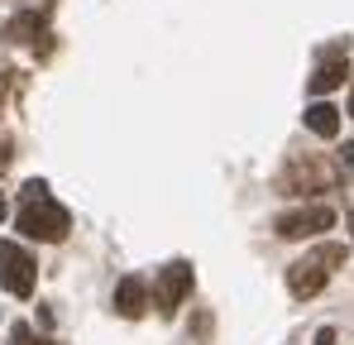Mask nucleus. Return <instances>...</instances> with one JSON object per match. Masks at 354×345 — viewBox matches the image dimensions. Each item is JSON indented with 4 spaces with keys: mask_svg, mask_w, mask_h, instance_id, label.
<instances>
[{
    "mask_svg": "<svg viewBox=\"0 0 354 345\" xmlns=\"http://www.w3.org/2000/svg\"><path fill=\"white\" fill-rule=\"evenodd\" d=\"M34 278H39V264L29 259V249L15 245V240H0V288L10 297H29Z\"/></svg>",
    "mask_w": 354,
    "mask_h": 345,
    "instance_id": "nucleus-4",
    "label": "nucleus"
},
{
    "mask_svg": "<svg viewBox=\"0 0 354 345\" xmlns=\"http://www.w3.org/2000/svg\"><path fill=\"white\" fill-rule=\"evenodd\" d=\"M29 34L39 39V15H34V10H24V15H15V19L0 24V39H5V44H24Z\"/></svg>",
    "mask_w": 354,
    "mask_h": 345,
    "instance_id": "nucleus-10",
    "label": "nucleus"
},
{
    "mask_svg": "<svg viewBox=\"0 0 354 345\" xmlns=\"http://www.w3.org/2000/svg\"><path fill=\"white\" fill-rule=\"evenodd\" d=\"M345 264V245H335V240H326V245H316L311 254H301L297 264H288V288H292V297H316L321 288L330 283V274Z\"/></svg>",
    "mask_w": 354,
    "mask_h": 345,
    "instance_id": "nucleus-2",
    "label": "nucleus"
},
{
    "mask_svg": "<svg viewBox=\"0 0 354 345\" xmlns=\"http://www.w3.org/2000/svg\"><path fill=\"white\" fill-rule=\"evenodd\" d=\"M306 130L321 134V139H335V134H340V111H335L330 101H311V106H306Z\"/></svg>",
    "mask_w": 354,
    "mask_h": 345,
    "instance_id": "nucleus-9",
    "label": "nucleus"
},
{
    "mask_svg": "<svg viewBox=\"0 0 354 345\" xmlns=\"http://www.w3.org/2000/svg\"><path fill=\"white\" fill-rule=\"evenodd\" d=\"M115 312L129 317V321H139V317L149 312V283H144L139 274H129V278L115 283Z\"/></svg>",
    "mask_w": 354,
    "mask_h": 345,
    "instance_id": "nucleus-8",
    "label": "nucleus"
},
{
    "mask_svg": "<svg viewBox=\"0 0 354 345\" xmlns=\"http://www.w3.org/2000/svg\"><path fill=\"white\" fill-rule=\"evenodd\" d=\"M345 77H350V48L345 44H330L321 62H316V72H311V96H330L335 87H345Z\"/></svg>",
    "mask_w": 354,
    "mask_h": 345,
    "instance_id": "nucleus-7",
    "label": "nucleus"
},
{
    "mask_svg": "<svg viewBox=\"0 0 354 345\" xmlns=\"http://www.w3.org/2000/svg\"><path fill=\"white\" fill-rule=\"evenodd\" d=\"M67 230H72V211L48 197V182L44 177H29L24 192H19V235L44 240V245H58V240H67Z\"/></svg>",
    "mask_w": 354,
    "mask_h": 345,
    "instance_id": "nucleus-1",
    "label": "nucleus"
},
{
    "mask_svg": "<svg viewBox=\"0 0 354 345\" xmlns=\"http://www.w3.org/2000/svg\"><path fill=\"white\" fill-rule=\"evenodd\" d=\"M335 226V206H326V202H316V206H297V211H283L273 230L283 235V240H311V235H321V230Z\"/></svg>",
    "mask_w": 354,
    "mask_h": 345,
    "instance_id": "nucleus-5",
    "label": "nucleus"
},
{
    "mask_svg": "<svg viewBox=\"0 0 354 345\" xmlns=\"http://www.w3.org/2000/svg\"><path fill=\"white\" fill-rule=\"evenodd\" d=\"M340 182V168L321 154H292L288 168L278 172V192L283 197H311V192H330Z\"/></svg>",
    "mask_w": 354,
    "mask_h": 345,
    "instance_id": "nucleus-3",
    "label": "nucleus"
},
{
    "mask_svg": "<svg viewBox=\"0 0 354 345\" xmlns=\"http://www.w3.org/2000/svg\"><path fill=\"white\" fill-rule=\"evenodd\" d=\"M340 159H345V163L354 168V144H345V149H340Z\"/></svg>",
    "mask_w": 354,
    "mask_h": 345,
    "instance_id": "nucleus-13",
    "label": "nucleus"
},
{
    "mask_svg": "<svg viewBox=\"0 0 354 345\" xmlns=\"http://www.w3.org/2000/svg\"><path fill=\"white\" fill-rule=\"evenodd\" d=\"M187 292H192V264L187 259H173V264H163L153 274V302H158L163 317H177V307H182Z\"/></svg>",
    "mask_w": 354,
    "mask_h": 345,
    "instance_id": "nucleus-6",
    "label": "nucleus"
},
{
    "mask_svg": "<svg viewBox=\"0 0 354 345\" xmlns=\"http://www.w3.org/2000/svg\"><path fill=\"white\" fill-rule=\"evenodd\" d=\"M10 168V139H0V172Z\"/></svg>",
    "mask_w": 354,
    "mask_h": 345,
    "instance_id": "nucleus-12",
    "label": "nucleus"
},
{
    "mask_svg": "<svg viewBox=\"0 0 354 345\" xmlns=\"http://www.w3.org/2000/svg\"><path fill=\"white\" fill-rule=\"evenodd\" d=\"M10 345H58V341H34L29 326H15V331H10Z\"/></svg>",
    "mask_w": 354,
    "mask_h": 345,
    "instance_id": "nucleus-11",
    "label": "nucleus"
},
{
    "mask_svg": "<svg viewBox=\"0 0 354 345\" xmlns=\"http://www.w3.org/2000/svg\"><path fill=\"white\" fill-rule=\"evenodd\" d=\"M350 115H354V91H350Z\"/></svg>",
    "mask_w": 354,
    "mask_h": 345,
    "instance_id": "nucleus-15",
    "label": "nucleus"
},
{
    "mask_svg": "<svg viewBox=\"0 0 354 345\" xmlns=\"http://www.w3.org/2000/svg\"><path fill=\"white\" fill-rule=\"evenodd\" d=\"M5 211H10V202H5V197H0V221H5Z\"/></svg>",
    "mask_w": 354,
    "mask_h": 345,
    "instance_id": "nucleus-14",
    "label": "nucleus"
}]
</instances>
